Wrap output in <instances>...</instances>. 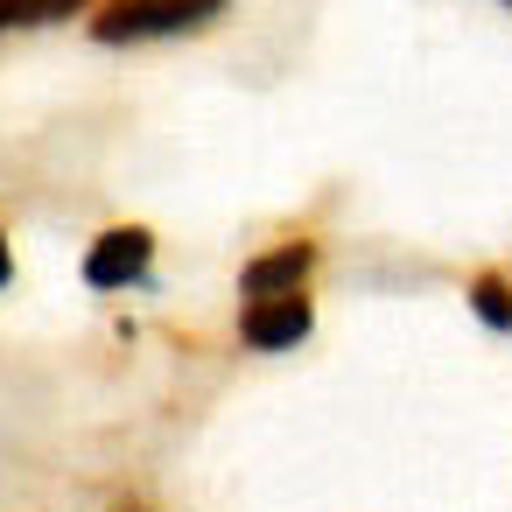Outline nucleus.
Returning a JSON list of instances; mask_svg holds the SVG:
<instances>
[{
  "instance_id": "1",
  "label": "nucleus",
  "mask_w": 512,
  "mask_h": 512,
  "mask_svg": "<svg viewBox=\"0 0 512 512\" xmlns=\"http://www.w3.org/2000/svg\"><path fill=\"white\" fill-rule=\"evenodd\" d=\"M225 15V0H113L92 15L99 43H141V36H183V29H211Z\"/></svg>"
},
{
  "instance_id": "2",
  "label": "nucleus",
  "mask_w": 512,
  "mask_h": 512,
  "mask_svg": "<svg viewBox=\"0 0 512 512\" xmlns=\"http://www.w3.org/2000/svg\"><path fill=\"white\" fill-rule=\"evenodd\" d=\"M309 330H316L309 288H302V295H267V302H246V309H239V344H246V351H295Z\"/></svg>"
},
{
  "instance_id": "3",
  "label": "nucleus",
  "mask_w": 512,
  "mask_h": 512,
  "mask_svg": "<svg viewBox=\"0 0 512 512\" xmlns=\"http://www.w3.org/2000/svg\"><path fill=\"white\" fill-rule=\"evenodd\" d=\"M148 260H155V232L148 225H113L85 253V281L92 288H134V281H148Z\"/></svg>"
},
{
  "instance_id": "4",
  "label": "nucleus",
  "mask_w": 512,
  "mask_h": 512,
  "mask_svg": "<svg viewBox=\"0 0 512 512\" xmlns=\"http://www.w3.org/2000/svg\"><path fill=\"white\" fill-rule=\"evenodd\" d=\"M309 274H316V239H281V246L253 253V260L239 267V295H246V302L302 295V288H309Z\"/></svg>"
},
{
  "instance_id": "5",
  "label": "nucleus",
  "mask_w": 512,
  "mask_h": 512,
  "mask_svg": "<svg viewBox=\"0 0 512 512\" xmlns=\"http://www.w3.org/2000/svg\"><path fill=\"white\" fill-rule=\"evenodd\" d=\"M463 295H470V316H477L484 330H512V274H498V267H477Z\"/></svg>"
},
{
  "instance_id": "6",
  "label": "nucleus",
  "mask_w": 512,
  "mask_h": 512,
  "mask_svg": "<svg viewBox=\"0 0 512 512\" xmlns=\"http://www.w3.org/2000/svg\"><path fill=\"white\" fill-rule=\"evenodd\" d=\"M85 0H15V22H57V15H78Z\"/></svg>"
},
{
  "instance_id": "7",
  "label": "nucleus",
  "mask_w": 512,
  "mask_h": 512,
  "mask_svg": "<svg viewBox=\"0 0 512 512\" xmlns=\"http://www.w3.org/2000/svg\"><path fill=\"white\" fill-rule=\"evenodd\" d=\"M15 281V253H8V232H0V288Z\"/></svg>"
},
{
  "instance_id": "8",
  "label": "nucleus",
  "mask_w": 512,
  "mask_h": 512,
  "mask_svg": "<svg viewBox=\"0 0 512 512\" xmlns=\"http://www.w3.org/2000/svg\"><path fill=\"white\" fill-rule=\"evenodd\" d=\"M8 22H15V0H0V29H8Z\"/></svg>"
},
{
  "instance_id": "9",
  "label": "nucleus",
  "mask_w": 512,
  "mask_h": 512,
  "mask_svg": "<svg viewBox=\"0 0 512 512\" xmlns=\"http://www.w3.org/2000/svg\"><path fill=\"white\" fill-rule=\"evenodd\" d=\"M127 512H148V505H127Z\"/></svg>"
},
{
  "instance_id": "10",
  "label": "nucleus",
  "mask_w": 512,
  "mask_h": 512,
  "mask_svg": "<svg viewBox=\"0 0 512 512\" xmlns=\"http://www.w3.org/2000/svg\"><path fill=\"white\" fill-rule=\"evenodd\" d=\"M505 8H512V0H505Z\"/></svg>"
}]
</instances>
